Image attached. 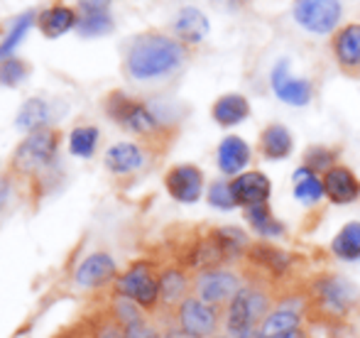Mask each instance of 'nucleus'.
I'll list each match as a JSON object with an SVG mask.
<instances>
[{
    "instance_id": "f257e3e1",
    "label": "nucleus",
    "mask_w": 360,
    "mask_h": 338,
    "mask_svg": "<svg viewBox=\"0 0 360 338\" xmlns=\"http://www.w3.org/2000/svg\"><path fill=\"white\" fill-rule=\"evenodd\" d=\"M184 62V47L165 34H145L130 47L128 72L138 82L165 77Z\"/></svg>"
},
{
    "instance_id": "f03ea898",
    "label": "nucleus",
    "mask_w": 360,
    "mask_h": 338,
    "mask_svg": "<svg viewBox=\"0 0 360 338\" xmlns=\"http://www.w3.org/2000/svg\"><path fill=\"white\" fill-rule=\"evenodd\" d=\"M272 311L270 294L257 287H248L240 290L231 301H228V316H226V329L233 338H240L250 331L260 329V324L267 319Z\"/></svg>"
},
{
    "instance_id": "7ed1b4c3",
    "label": "nucleus",
    "mask_w": 360,
    "mask_h": 338,
    "mask_svg": "<svg viewBox=\"0 0 360 338\" xmlns=\"http://www.w3.org/2000/svg\"><path fill=\"white\" fill-rule=\"evenodd\" d=\"M118 292L125 299L150 309V306H155L157 299H160V277L155 275V270H152L147 262H135V265L120 277Z\"/></svg>"
},
{
    "instance_id": "20e7f679",
    "label": "nucleus",
    "mask_w": 360,
    "mask_h": 338,
    "mask_svg": "<svg viewBox=\"0 0 360 338\" xmlns=\"http://www.w3.org/2000/svg\"><path fill=\"white\" fill-rule=\"evenodd\" d=\"M294 20L309 32L326 34L341 20V3L338 0H297Z\"/></svg>"
},
{
    "instance_id": "39448f33",
    "label": "nucleus",
    "mask_w": 360,
    "mask_h": 338,
    "mask_svg": "<svg viewBox=\"0 0 360 338\" xmlns=\"http://www.w3.org/2000/svg\"><path fill=\"white\" fill-rule=\"evenodd\" d=\"M196 297L209 304H226L231 301L238 292L243 290L240 287V277L231 270H223V267H214V270H204L194 282Z\"/></svg>"
},
{
    "instance_id": "423d86ee",
    "label": "nucleus",
    "mask_w": 360,
    "mask_h": 338,
    "mask_svg": "<svg viewBox=\"0 0 360 338\" xmlns=\"http://www.w3.org/2000/svg\"><path fill=\"white\" fill-rule=\"evenodd\" d=\"M57 135L52 130H34L20 143L18 152H15V164L22 171H34L44 164H49L57 155Z\"/></svg>"
},
{
    "instance_id": "0eeeda50",
    "label": "nucleus",
    "mask_w": 360,
    "mask_h": 338,
    "mask_svg": "<svg viewBox=\"0 0 360 338\" xmlns=\"http://www.w3.org/2000/svg\"><path fill=\"white\" fill-rule=\"evenodd\" d=\"M179 329L196 338H209L218 329V306L199 297H186L179 304Z\"/></svg>"
},
{
    "instance_id": "6e6552de",
    "label": "nucleus",
    "mask_w": 360,
    "mask_h": 338,
    "mask_svg": "<svg viewBox=\"0 0 360 338\" xmlns=\"http://www.w3.org/2000/svg\"><path fill=\"white\" fill-rule=\"evenodd\" d=\"M108 113L110 118L118 120L123 128L135 130V133H150L157 128V118L147 105L140 100H133L123 93H113L108 98Z\"/></svg>"
},
{
    "instance_id": "1a4fd4ad",
    "label": "nucleus",
    "mask_w": 360,
    "mask_h": 338,
    "mask_svg": "<svg viewBox=\"0 0 360 338\" xmlns=\"http://www.w3.org/2000/svg\"><path fill=\"white\" fill-rule=\"evenodd\" d=\"M353 299H356L353 287L336 275L321 277V280H316V285H314V301H316L323 311H328V314H341V311H346Z\"/></svg>"
},
{
    "instance_id": "9d476101",
    "label": "nucleus",
    "mask_w": 360,
    "mask_h": 338,
    "mask_svg": "<svg viewBox=\"0 0 360 338\" xmlns=\"http://www.w3.org/2000/svg\"><path fill=\"white\" fill-rule=\"evenodd\" d=\"M165 186L172 199L181 201V204H194L204 191V174L194 164H176L174 169L167 171Z\"/></svg>"
},
{
    "instance_id": "9b49d317",
    "label": "nucleus",
    "mask_w": 360,
    "mask_h": 338,
    "mask_svg": "<svg viewBox=\"0 0 360 338\" xmlns=\"http://www.w3.org/2000/svg\"><path fill=\"white\" fill-rule=\"evenodd\" d=\"M272 91L280 100H285L289 105H307L311 100V84L307 79H297L289 74V62L275 64L272 69Z\"/></svg>"
},
{
    "instance_id": "f8f14e48",
    "label": "nucleus",
    "mask_w": 360,
    "mask_h": 338,
    "mask_svg": "<svg viewBox=\"0 0 360 338\" xmlns=\"http://www.w3.org/2000/svg\"><path fill=\"white\" fill-rule=\"evenodd\" d=\"M231 191H233L236 204L248 209V206L265 204V201L270 199L272 184L262 171H245V174H238L236 179L231 181Z\"/></svg>"
},
{
    "instance_id": "ddd939ff",
    "label": "nucleus",
    "mask_w": 360,
    "mask_h": 338,
    "mask_svg": "<svg viewBox=\"0 0 360 338\" xmlns=\"http://www.w3.org/2000/svg\"><path fill=\"white\" fill-rule=\"evenodd\" d=\"M323 194L333 204H351L360 196V181L348 167H331L323 174Z\"/></svg>"
},
{
    "instance_id": "4468645a",
    "label": "nucleus",
    "mask_w": 360,
    "mask_h": 338,
    "mask_svg": "<svg viewBox=\"0 0 360 338\" xmlns=\"http://www.w3.org/2000/svg\"><path fill=\"white\" fill-rule=\"evenodd\" d=\"M115 272H118V267H115L113 257L108 253H94L79 265L74 280L79 282L81 287H101L113 280Z\"/></svg>"
},
{
    "instance_id": "2eb2a0df",
    "label": "nucleus",
    "mask_w": 360,
    "mask_h": 338,
    "mask_svg": "<svg viewBox=\"0 0 360 338\" xmlns=\"http://www.w3.org/2000/svg\"><path fill=\"white\" fill-rule=\"evenodd\" d=\"M248 162H250V148L243 138L228 135L218 145V167L223 174H240V169H245Z\"/></svg>"
},
{
    "instance_id": "dca6fc26",
    "label": "nucleus",
    "mask_w": 360,
    "mask_h": 338,
    "mask_svg": "<svg viewBox=\"0 0 360 338\" xmlns=\"http://www.w3.org/2000/svg\"><path fill=\"white\" fill-rule=\"evenodd\" d=\"M37 22L44 37L57 39V37H62V34H67L72 27H76L79 15H76L72 8H67V5H54V8L44 10V13L39 15Z\"/></svg>"
},
{
    "instance_id": "f3484780",
    "label": "nucleus",
    "mask_w": 360,
    "mask_h": 338,
    "mask_svg": "<svg viewBox=\"0 0 360 338\" xmlns=\"http://www.w3.org/2000/svg\"><path fill=\"white\" fill-rule=\"evenodd\" d=\"M248 260H250V265H255L257 270L267 272V275H272V277H282L289 267L287 253H282V250L272 248V245H265V243L250 245V248H248Z\"/></svg>"
},
{
    "instance_id": "a211bd4d",
    "label": "nucleus",
    "mask_w": 360,
    "mask_h": 338,
    "mask_svg": "<svg viewBox=\"0 0 360 338\" xmlns=\"http://www.w3.org/2000/svg\"><path fill=\"white\" fill-rule=\"evenodd\" d=\"M145 162L143 150L133 143H118L113 148H108L105 152V167H108L113 174H128V171L140 169Z\"/></svg>"
},
{
    "instance_id": "6ab92c4d",
    "label": "nucleus",
    "mask_w": 360,
    "mask_h": 338,
    "mask_svg": "<svg viewBox=\"0 0 360 338\" xmlns=\"http://www.w3.org/2000/svg\"><path fill=\"white\" fill-rule=\"evenodd\" d=\"M174 32L184 42H201L209 34V18L199 8H184L174 20Z\"/></svg>"
},
{
    "instance_id": "aec40b11",
    "label": "nucleus",
    "mask_w": 360,
    "mask_h": 338,
    "mask_svg": "<svg viewBox=\"0 0 360 338\" xmlns=\"http://www.w3.org/2000/svg\"><path fill=\"white\" fill-rule=\"evenodd\" d=\"M250 115V103H248L245 96L240 93H228V96H221V98L214 103V120L218 125H238Z\"/></svg>"
},
{
    "instance_id": "412c9836",
    "label": "nucleus",
    "mask_w": 360,
    "mask_h": 338,
    "mask_svg": "<svg viewBox=\"0 0 360 338\" xmlns=\"http://www.w3.org/2000/svg\"><path fill=\"white\" fill-rule=\"evenodd\" d=\"M292 135H289V130L285 125L280 123H272L267 125L265 130H262L260 135V152L265 155L267 160H285L292 155Z\"/></svg>"
},
{
    "instance_id": "4be33fe9",
    "label": "nucleus",
    "mask_w": 360,
    "mask_h": 338,
    "mask_svg": "<svg viewBox=\"0 0 360 338\" xmlns=\"http://www.w3.org/2000/svg\"><path fill=\"white\" fill-rule=\"evenodd\" d=\"M336 57L346 69L360 67V25H348L338 32Z\"/></svg>"
},
{
    "instance_id": "5701e85b",
    "label": "nucleus",
    "mask_w": 360,
    "mask_h": 338,
    "mask_svg": "<svg viewBox=\"0 0 360 338\" xmlns=\"http://www.w3.org/2000/svg\"><path fill=\"white\" fill-rule=\"evenodd\" d=\"M331 250H333V255L341 257V260H346V262L360 260V223L358 221L346 223L341 230H338V235L331 243Z\"/></svg>"
},
{
    "instance_id": "b1692460",
    "label": "nucleus",
    "mask_w": 360,
    "mask_h": 338,
    "mask_svg": "<svg viewBox=\"0 0 360 338\" xmlns=\"http://www.w3.org/2000/svg\"><path fill=\"white\" fill-rule=\"evenodd\" d=\"M294 196L302 204H316L323 194V179H319L316 171L309 167H299L294 171Z\"/></svg>"
},
{
    "instance_id": "393cba45",
    "label": "nucleus",
    "mask_w": 360,
    "mask_h": 338,
    "mask_svg": "<svg viewBox=\"0 0 360 338\" xmlns=\"http://www.w3.org/2000/svg\"><path fill=\"white\" fill-rule=\"evenodd\" d=\"M299 321H302V316H299L297 311L272 309L257 331H260V338H272V336H280V334H287V331L299 329Z\"/></svg>"
},
{
    "instance_id": "a878e982",
    "label": "nucleus",
    "mask_w": 360,
    "mask_h": 338,
    "mask_svg": "<svg viewBox=\"0 0 360 338\" xmlns=\"http://www.w3.org/2000/svg\"><path fill=\"white\" fill-rule=\"evenodd\" d=\"M49 120V105L44 103L42 98H30L22 103V108L18 110V118H15V123H18L20 130H30V133H34V130H42V125Z\"/></svg>"
},
{
    "instance_id": "bb28decb",
    "label": "nucleus",
    "mask_w": 360,
    "mask_h": 338,
    "mask_svg": "<svg viewBox=\"0 0 360 338\" xmlns=\"http://www.w3.org/2000/svg\"><path fill=\"white\" fill-rule=\"evenodd\" d=\"M245 219H248V223H250L260 235H267V238H272V235H280L282 233V223L275 219V216H272L267 201H265V204L248 206V209H245Z\"/></svg>"
},
{
    "instance_id": "cd10ccee",
    "label": "nucleus",
    "mask_w": 360,
    "mask_h": 338,
    "mask_svg": "<svg viewBox=\"0 0 360 338\" xmlns=\"http://www.w3.org/2000/svg\"><path fill=\"white\" fill-rule=\"evenodd\" d=\"M76 30L84 37H98V34H105L113 30V18H110L108 10H84L79 22H76Z\"/></svg>"
},
{
    "instance_id": "c85d7f7f",
    "label": "nucleus",
    "mask_w": 360,
    "mask_h": 338,
    "mask_svg": "<svg viewBox=\"0 0 360 338\" xmlns=\"http://www.w3.org/2000/svg\"><path fill=\"white\" fill-rule=\"evenodd\" d=\"M32 22H34V13H22L20 18H15L13 27L8 30V34H5L3 42H0V59H10V54L15 52V47H18V44L22 42L25 34L30 32Z\"/></svg>"
},
{
    "instance_id": "c756f323",
    "label": "nucleus",
    "mask_w": 360,
    "mask_h": 338,
    "mask_svg": "<svg viewBox=\"0 0 360 338\" xmlns=\"http://www.w3.org/2000/svg\"><path fill=\"white\" fill-rule=\"evenodd\" d=\"M186 277L184 272L179 270H167L165 275L160 277V297L165 301H169V304H174V301H184L186 299Z\"/></svg>"
},
{
    "instance_id": "7c9ffc66",
    "label": "nucleus",
    "mask_w": 360,
    "mask_h": 338,
    "mask_svg": "<svg viewBox=\"0 0 360 338\" xmlns=\"http://www.w3.org/2000/svg\"><path fill=\"white\" fill-rule=\"evenodd\" d=\"M98 145V130L91 128V125H84V128H74L72 135H69V150L76 157H91Z\"/></svg>"
},
{
    "instance_id": "2f4dec72",
    "label": "nucleus",
    "mask_w": 360,
    "mask_h": 338,
    "mask_svg": "<svg viewBox=\"0 0 360 338\" xmlns=\"http://www.w3.org/2000/svg\"><path fill=\"white\" fill-rule=\"evenodd\" d=\"M25 77H27L25 62H20V59H15V57L0 62V84L3 86H18Z\"/></svg>"
},
{
    "instance_id": "473e14b6",
    "label": "nucleus",
    "mask_w": 360,
    "mask_h": 338,
    "mask_svg": "<svg viewBox=\"0 0 360 338\" xmlns=\"http://www.w3.org/2000/svg\"><path fill=\"white\" fill-rule=\"evenodd\" d=\"M209 204L216 206V209H233L236 204V199H233V191H231V181H214L209 189Z\"/></svg>"
},
{
    "instance_id": "72a5a7b5",
    "label": "nucleus",
    "mask_w": 360,
    "mask_h": 338,
    "mask_svg": "<svg viewBox=\"0 0 360 338\" xmlns=\"http://www.w3.org/2000/svg\"><path fill=\"white\" fill-rule=\"evenodd\" d=\"M333 155L328 152V150H323V148H311L307 152V164L304 167H309L311 171H316V169H331L333 167Z\"/></svg>"
},
{
    "instance_id": "f704fd0d",
    "label": "nucleus",
    "mask_w": 360,
    "mask_h": 338,
    "mask_svg": "<svg viewBox=\"0 0 360 338\" xmlns=\"http://www.w3.org/2000/svg\"><path fill=\"white\" fill-rule=\"evenodd\" d=\"M123 334H125V338H157L155 329H150V326L145 324V319H140V321H135V324L125 326Z\"/></svg>"
},
{
    "instance_id": "c9c22d12",
    "label": "nucleus",
    "mask_w": 360,
    "mask_h": 338,
    "mask_svg": "<svg viewBox=\"0 0 360 338\" xmlns=\"http://www.w3.org/2000/svg\"><path fill=\"white\" fill-rule=\"evenodd\" d=\"M110 0H81V10H108Z\"/></svg>"
},
{
    "instance_id": "e433bc0d",
    "label": "nucleus",
    "mask_w": 360,
    "mask_h": 338,
    "mask_svg": "<svg viewBox=\"0 0 360 338\" xmlns=\"http://www.w3.org/2000/svg\"><path fill=\"white\" fill-rule=\"evenodd\" d=\"M98 338H125V334L120 329H115V326H105Z\"/></svg>"
},
{
    "instance_id": "4c0bfd02",
    "label": "nucleus",
    "mask_w": 360,
    "mask_h": 338,
    "mask_svg": "<svg viewBox=\"0 0 360 338\" xmlns=\"http://www.w3.org/2000/svg\"><path fill=\"white\" fill-rule=\"evenodd\" d=\"M272 338H307L302 329H294V331H287V334H280V336H272Z\"/></svg>"
},
{
    "instance_id": "58836bf2",
    "label": "nucleus",
    "mask_w": 360,
    "mask_h": 338,
    "mask_svg": "<svg viewBox=\"0 0 360 338\" xmlns=\"http://www.w3.org/2000/svg\"><path fill=\"white\" fill-rule=\"evenodd\" d=\"M165 338H196V336H191V334H186V331H169V334H165Z\"/></svg>"
},
{
    "instance_id": "ea45409f",
    "label": "nucleus",
    "mask_w": 360,
    "mask_h": 338,
    "mask_svg": "<svg viewBox=\"0 0 360 338\" xmlns=\"http://www.w3.org/2000/svg\"><path fill=\"white\" fill-rule=\"evenodd\" d=\"M240 338H260V331H250V334H245V336H240Z\"/></svg>"
},
{
    "instance_id": "a19ab883",
    "label": "nucleus",
    "mask_w": 360,
    "mask_h": 338,
    "mask_svg": "<svg viewBox=\"0 0 360 338\" xmlns=\"http://www.w3.org/2000/svg\"><path fill=\"white\" fill-rule=\"evenodd\" d=\"M216 338H223V336H216Z\"/></svg>"
}]
</instances>
